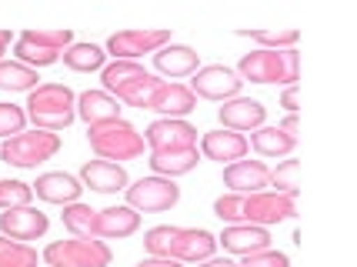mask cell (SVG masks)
Returning a JSON list of instances; mask_svg holds the SVG:
<instances>
[{
	"label": "cell",
	"mask_w": 357,
	"mask_h": 267,
	"mask_svg": "<svg viewBox=\"0 0 357 267\" xmlns=\"http://www.w3.org/2000/svg\"><path fill=\"white\" fill-rule=\"evenodd\" d=\"M144 247L151 251V257H164V261H177V264H204L218 251V237L201 227L160 224L144 234Z\"/></svg>",
	"instance_id": "cell-1"
},
{
	"label": "cell",
	"mask_w": 357,
	"mask_h": 267,
	"mask_svg": "<svg viewBox=\"0 0 357 267\" xmlns=\"http://www.w3.org/2000/svg\"><path fill=\"white\" fill-rule=\"evenodd\" d=\"M27 117L33 121L37 130H50V134L67 130L77 117V97L63 84H40L37 91H31Z\"/></svg>",
	"instance_id": "cell-2"
},
{
	"label": "cell",
	"mask_w": 357,
	"mask_h": 267,
	"mask_svg": "<svg viewBox=\"0 0 357 267\" xmlns=\"http://www.w3.org/2000/svg\"><path fill=\"white\" fill-rule=\"evenodd\" d=\"M241 80H250V84H297V74H301V54L294 47L291 50H254V54H244L237 70H234Z\"/></svg>",
	"instance_id": "cell-3"
},
{
	"label": "cell",
	"mask_w": 357,
	"mask_h": 267,
	"mask_svg": "<svg viewBox=\"0 0 357 267\" xmlns=\"http://www.w3.org/2000/svg\"><path fill=\"white\" fill-rule=\"evenodd\" d=\"M87 141H91L93 154L100 160H134L144 154V137L137 134V127L121 121H107V124H97L87 130Z\"/></svg>",
	"instance_id": "cell-4"
},
{
	"label": "cell",
	"mask_w": 357,
	"mask_h": 267,
	"mask_svg": "<svg viewBox=\"0 0 357 267\" xmlns=\"http://www.w3.org/2000/svg\"><path fill=\"white\" fill-rule=\"evenodd\" d=\"M61 151V137L57 134H50V130H20L17 137L0 147V158L7 160V164H14V167H37V164H44L50 160L54 154Z\"/></svg>",
	"instance_id": "cell-5"
},
{
	"label": "cell",
	"mask_w": 357,
	"mask_h": 267,
	"mask_svg": "<svg viewBox=\"0 0 357 267\" xmlns=\"http://www.w3.org/2000/svg\"><path fill=\"white\" fill-rule=\"evenodd\" d=\"M44 261L50 267H107L110 247L93 237H70V241H54L44 251Z\"/></svg>",
	"instance_id": "cell-6"
},
{
	"label": "cell",
	"mask_w": 357,
	"mask_h": 267,
	"mask_svg": "<svg viewBox=\"0 0 357 267\" xmlns=\"http://www.w3.org/2000/svg\"><path fill=\"white\" fill-rule=\"evenodd\" d=\"M297 218V197L294 194H244V204H241V224H278V220H291Z\"/></svg>",
	"instance_id": "cell-7"
},
{
	"label": "cell",
	"mask_w": 357,
	"mask_h": 267,
	"mask_svg": "<svg viewBox=\"0 0 357 267\" xmlns=\"http://www.w3.org/2000/svg\"><path fill=\"white\" fill-rule=\"evenodd\" d=\"M181 201V188L167 177H144L127 188V207L144 214H164Z\"/></svg>",
	"instance_id": "cell-8"
},
{
	"label": "cell",
	"mask_w": 357,
	"mask_h": 267,
	"mask_svg": "<svg viewBox=\"0 0 357 267\" xmlns=\"http://www.w3.org/2000/svg\"><path fill=\"white\" fill-rule=\"evenodd\" d=\"M241 87H244V80L224 63H211V67H201L197 74H190V94L204 97V100H224L227 104L234 97H241Z\"/></svg>",
	"instance_id": "cell-9"
},
{
	"label": "cell",
	"mask_w": 357,
	"mask_h": 267,
	"mask_svg": "<svg viewBox=\"0 0 357 267\" xmlns=\"http://www.w3.org/2000/svg\"><path fill=\"white\" fill-rule=\"evenodd\" d=\"M171 44V31H121L107 40V50L114 61H134L144 54H157L160 47Z\"/></svg>",
	"instance_id": "cell-10"
},
{
	"label": "cell",
	"mask_w": 357,
	"mask_h": 267,
	"mask_svg": "<svg viewBox=\"0 0 357 267\" xmlns=\"http://www.w3.org/2000/svg\"><path fill=\"white\" fill-rule=\"evenodd\" d=\"M147 147H151V154H171V151L197 147V127L187 124V121L160 117V121L147 127Z\"/></svg>",
	"instance_id": "cell-11"
},
{
	"label": "cell",
	"mask_w": 357,
	"mask_h": 267,
	"mask_svg": "<svg viewBox=\"0 0 357 267\" xmlns=\"http://www.w3.org/2000/svg\"><path fill=\"white\" fill-rule=\"evenodd\" d=\"M47 227H50V220L37 207H17V211H3L0 214V234L10 237V241H20V244L44 237Z\"/></svg>",
	"instance_id": "cell-12"
},
{
	"label": "cell",
	"mask_w": 357,
	"mask_h": 267,
	"mask_svg": "<svg viewBox=\"0 0 357 267\" xmlns=\"http://www.w3.org/2000/svg\"><path fill=\"white\" fill-rule=\"evenodd\" d=\"M264 121L267 107L261 100H250V97H234L220 107V124H224V130H234V134H244V130L254 134L257 127H264Z\"/></svg>",
	"instance_id": "cell-13"
},
{
	"label": "cell",
	"mask_w": 357,
	"mask_h": 267,
	"mask_svg": "<svg viewBox=\"0 0 357 267\" xmlns=\"http://www.w3.org/2000/svg\"><path fill=\"white\" fill-rule=\"evenodd\" d=\"M194 107H197V97L190 94V87H184V84H160L147 100V110H154L167 121H181Z\"/></svg>",
	"instance_id": "cell-14"
},
{
	"label": "cell",
	"mask_w": 357,
	"mask_h": 267,
	"mask_svg": "<svg viewBox=\"0 0 357 267\" xmlns=\"http://www.w3.org/2000/svg\"><path fill=\"white\" fill-rule=\"evenodd\" d=\"M224 184L231 188V194H261L271 188V171L261 160H234L224 167Z\"/></svg>",
	"instance_id": "cell-15"
},
{
	"label": "cell",
	"mask_w": 357,
	"mask_h": 267,
	"mask_svg": "<svg viewBox=\"0 0 357 267\" xmlns=\"http://www.w3.org/2000/svg\"><path fill=\"white\" fill-rule=\"evenodd\" d=\"M33 194L40 197V201H47V204H77L80 194H84V188H80L77 177H70V174L63 171H50V174H40L37 177V184H33Z\"/></svg>",
	"instance_id": "cell-16"
},
{
	"label": "cell",
	"mask_w": 357,
	"mask_h": 267,
	"mask_svg": "<svg viewBox=\"0 0 357 267\" xmlns=\"http://www.w3.org/2000/svg\"><path fill=\"white\" fill-rule=\"evenodd\" d=\"M218 244L224 251L231 254H257V251H267L271 247V234L267 227H257V224H231L224 227V234L218 237Z\"/></svg>",
	"instance_id": "cell-17"
},
{
	"label": "cell",
	"mask_w": 357,
	"mask_h": 267,
	"mask_svg": "<svg viewBox=\"0 0 357 267\" xmlns=\"http://www.w3.org/2000/svg\"><path fill=\"white\" fill-rule=\"evenodd\" d=\"M80 181L97 194H117V190H127V184H130L124 167L110 164V160H87L80 167Z\"/></svg>",
	"instance_id": "cell-18"
},
{
	"label": "cell",
	"mask_w": 357,
	"mask_h": 267,
	"mask_svg": "<svg viewBox=\"0 0 357 267\" xmlns=\"http://www.w3.org/2000/svg\"><path fill=\"white\" fill-rule=\"evenodd\" d=\"M140 227V214L130 207H104L93 218V237H107V241H121L130 237Z\"/></svg>",
	"instance_id": "cell-19"
},
{
	"label": "cell",
	"mask_w": 357,
	"mask_h": 267,
	"mask_svg": "<svg viewBox=\"0 0 357 267\" xmlns=\"http://www.w3.org/2000/svg\"><path fill=\"white\" fill-rule=\"evenodd\" d=\"M201 154L207 160H218V164H234V160H244L248 154V137L244 134H234V130H211L204 134L201 141Z\"/></svg>",
	"instance_id": "cell-20"
},
{
	"label": "cell",
	"mask_w": 357,
	"mask_h": 267,
	"mask_svg": "<svg viewBox=\"0 0 357 267\" xmlns=\"http://www.w3.org/2000/svg\"><path fill=\"white\" fill-rule=\"evenodd\" d=\"M154 67L167 77H190L201 70V54L184 44H167L154 54Z\"/></svg>",
	"instance_id": "cell-21"
},
{
	"label": "cell",
	"mask_w": 357,
	"mask_h": 267,
	"mask_svg": "<svg viewBox=\"0 0 357 267\" xmlns=\"http://www.w3.org/2000/svg\"><path fill=\"white\" fill-rule=\"evenodd\" d=\"M77 117L87 121V127L107 124V121H121V100H114L104 91H87L77 97Z\"/></svg>",
	"instance_id": "cell-22"
},
{
	"label": "cell",
	"mask_w": 357,
	"mask_h": 267,
	"mask_svg": "<svg viewBox=\"0 0 357 267\" xmlns=\"http://www.w3.org/2000/svg\"><path fill=\"white\" fill-rule=\"evenodd\" d=\"M197 147H187V151H171V154H151V167H154V177H181V174H190L197 167Z\"/></svg>",
	"instance_id": "cell-23"
},
{
	"label": "cell",
	"mask_w": 357,
	"mask_h": 267,
	"mask_svg": "<svg viewBox=\"0 0 357 267\" xmlns=\"http://www.w3.org/2000/svg\"><path fill=\"white\" fill-rule=\"evenodd\" d=\"M248 147H254L261 158H284V154H291L297 147V141L287 137V134H280L278 127H257V130L250 134Z\"/></svg>",
	"instance_id": "cell-24"
},
{
	"label": "cell",
	"mask_w": 357,
	"mask_h": 267,
	"mask_svg": "<svg viewBox=\"0 0 357 267\" xmlns=\"http://www.w3.org/2000/svg\"><path fill=\"white\" fill-rule=\"evenodd\" d=\"M61 61H63V67H70L77 74H87V70H104L107 67V54H104V47H97V44H70L61 54Z\"/></svg>",
	"instance_id": "cell-25"
},
{
	"label": "cell",
	"mask_w": 357,
	"mask_h": 267,
	"mask_svg": "<svg viewBox=\"0 0 357 267\" xmlns=\"http://www.w3.org/2000/svg\"><path fill=\"white\" fill-rule=\"evenodd\" d=\"M147 74L140 63H134V61H114V63H107L104 70H100V80H104V94H110V97H117L124 87H130L134 80H140Z\"/></svg>",
	"instance_id": "cell-26"
},
{
	"label": "cell",
	"mask_w": 357,
	"mask_h": 267,
	"mask_svg": "<svg viewBox=\"0 0 357 267\" xmlns=\"http://www.w3.org/2000/svg\"><path fill=\"white\" fill-rule=\"evenodd\" d=\"M37 70L17 61H0V87L3 91H37Z\"/></svg>",
	"instance_id": "cell-27"
},
{
	"label": "cell",
	"mask_w": 357,
	"mask_h": 267,
	"mask_svg": "<svg viewBox=\"0 0 357 267\" xmlns=\"http://www.w3.org/2000/svg\"><path fill=\"white\" fill-rule=\"evenodd\" d=\"M0 267H37V251L31 244H20L0 234Z\"/></svg>",
	"instance_id": "cell-28"
},
{
	"label": "cell",
	"mask_w": 357,
	"mask_h": 267,
	"mask_svg": "<svg viewBox=\"0 0 357 267\" xmlns=\"http://www.w3.org/2000/svg\"><path fill=\"white\" fill-rule=\"evenodd\" d=\"M93 218H97V211H91V207L80 204V201L77 204H67L61 214L63 227L74 237H93Z\"/></svg>",
	"instance_id": "cell-29"
},
{
	"label": "cell",
	"mask_w": 357,
	"mask_h": 267,
	"mask_svg": "<svg viewBox=\"0 0 357 267\" xmlns=\"http://www.w3.org/2000/svg\"><path fill=\"white\" fill-rule=\"evenodd\" d=\"M20 40H27V44H33V47H44V50H57V54H63V50L74 44V33L67 31V27H61V31H24V33H20Z\"/></svg>",
	"instance_id": "cell-30"
},
{
	"label": "cell",
	"mask_w": 357,
	"mask_h": 267,
	"mask_svg": "<svg viewBox=\"0 0 357 267\" xmlns=\"http://www.w3.org/2000/svg\"><path fill=\"white\" fill-rule=\"evenodd\" d=\"M241 37H250V40L264 44V50H291L301 40L297 31H241Z\"/></svg>",
	"instance_id": "cell-31"
},
{
	"label": "cell",
	"mask_w": 357,
	"mask_h": 267,
	"mask_svg": "<svg viewBox=\"0 0 357 267\" xmlns=\"http://www.w3.org/2000/svg\"><path fill=\"white\" fill-rule=\"evenodd\" d=\"M33 190L24 181H0V207L3 211H17V207H31Z\"/></svg>",
	"instance_id": "cell-32"
},
{
	"label": "cell",
	"mask_w": 357,
	"mask_h": 267,
	"mask_svg": "<svg viewBox=\"0 0 357 267\" xmlns=\"http://www.w3.org/2000/svg\"><path fill=\"white\" fill-rule=\"evenodd\" d=\"M14 54H17V63H27V67H50V63H57L61 61V54L57 50H44V47H33V44H27V40H20L17 37V47H14Z\"/></svg>",
	"instance_id": "cell-33"
},
{
	"label": "cell",
	"mask_w": 357,
	"mask_h": 267,
	"mask_svg": "<svg viewBox=\"0 0 357 267\" xmlns=\"http://www.w3.org/2000/svg\"><path fill=\"white\" fill-rule=\"evenodd\" d=\"M297 174H301V164L297 160H284V164H278L274 171H271V184L278 188V194H294L297 197Z\"/></svg>",
	"instance_id": "cell-34"
},
{
	"label": "cell",
	"mask_w": 357,
	"mask_h": 267,
	"mask_svg": "<svg viewBox=\"0 0 357 267\" xmlns=\"http://www.w3.org/2000/svg\"><path fill=\"white\" fill-rule=\"evenodd\" d=\"M27 127V110L14 107V104H0V137H17Z\"/></svg>",
	"instance_id": "cell-35"
},
{
	"label": "cell",
	"mask_w": 357,
	"mask_h": 267,
	"mask_svg": "<svg viewBox=\"0 0 357 267\" xmlns=\"http://www.w3.org/2000/svg\"><path fill=\"white\" fill-rule=\"evenodd\" d=\"M241 204H244V194H224L214 201V214L227 224H241Z\"/></svg>",
	"instance_id": "cell-36"
},
{
	"label": "cell",
	"mask_w": 357,
	"mask_h": 267,
	"mask_svg": "<svg viewBox=\"0 0 357 267\" xmlns=\"http://www.w3.org/2000/svg\"><path fill=\"white\" fill-rule=\"evenodd\" d=\"M241 267H287V254L274 251V247H267V251L248 254V257H244V264H241Z\"/></svg>",
	"instance_id": "cell-37"
},
{
	"label": "cell",
	"mask_w": 357,
	"mask_h": 267,
	"mask_svg": "<svg viewBox=\"0 0 357 267\" xmlns=\"http://www.w3.org/2000/svg\"><path fill=\"white\" fill-rule=\"evenodd\" d=\"M280 107H287L291 114H297V84H291V87L284 91V97H280Z\"/></svg>",
	"instance_id": "cell-38"
},
{
	"label": "cell",
	"mask_w": 357,
	"mask_h": 267,
	"mask_svg": "<svg viewBox=\"0 0 357 267\" xmlns=\"http://www.w3.org/2000/svg\"><path fill=\"white\" fill-rule=\"evenodd\" d=\"M280 134H287V137H294L297 141V130H301V124H297V114H291V117H284V124L278 127Z\"/></svg>",
	"instance_id": "cell-39"
},
{
	"label": "cell",
	"mask_w": 357,
	"mask_h": 267,
	"mask_svg": "<svg viewBox=\"0 0 357 267\" xmlns=\"http://www.w3.org/2000/svg\"><path fill=\"white\" fill-rule=\"evenodd\" d=\"M137 267H184V264H177V261H164V257H147V261H140Z\"/></svg>",
	"instance_id": "cell-40"
},
{
	"label": "cell",
	"mask_w": 357,
	"mask_h": 267,
	"mask_svg": "<svg viewBox=\"0 0 357 267\" xmlns=\"http://www.w3.org/2000/svg\"><path fill=\"white\" fill-rule=\"evenodd\" d=\"M197 267H241V264H234L227 257H211V261H204V264H197Z\"/></svg>",
	"instance_id": "cell-41"
},
{
	"label": "cell",
	"mask_w": 357,
	"mask_h": 267,
	"mask_svg": "<svg viewBox=\"0 0 357 267\" xmlns=\"http://www.w3.org/2000/svg\"><path fill=\"white\" fill-rule=\"evenodd\" d=\"M10 44V31H0V57H3V50Z\"/></svg>",
	"instance_id": "cell-42"
}]
</instances>
